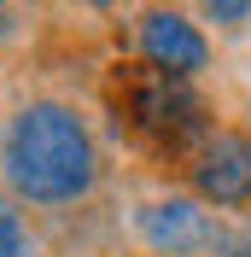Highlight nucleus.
<instances>
[{
    "label": "nucleus",
    "instance_id": "f257e3e1",
    "mask_svg": "<svg viewBox=\"0 0 251 257\" xmlns=\"http://www.w3.org/2000/svg\"><path fill=\"white\" fill-rule=\"evenodd\" d=\"M0 176L30 205H76L99 181V146L64 99H30L0 135Z\"/></svg>",
    "mask_w": 251,
    "mask_h": 257
},
{
    "label": "nucleus",
    "instance_id": "f03ea898",
    "mask_svg": "<svg viewBox=\"0 0 251 257\" xmlns=\"http://www.w3.org/2000/svg\"><path fill=\"white\" fill-rule=\"evenodd\" d=\"M135 228L141 240L152 245L158 257H199L216 245L222 222L204 210V199H187V193H170V199H146L135 210Z\"/></svg>",
    "mask_w": 251,
    "mask_h": 257
},
{
    "label": "nucleus",
    "instance_id": "7ed1b4c3",
    "mask_svg": "<svg viewBox=\"0 0 251 257\" xmlns=\"http://www.w3.org/2000/svg\"><path fill=\"white\" fill-rule=\"evenodd\" d=\"M193 193L216 210H245L251 205V135L245 128L204 135L199 158H193Z\"/></svg>",
    "mask_w": 251,
    "mask_h": 257
},
{
    "label": "nucleus",
    "instance_id": "20e7f679",
    "mask_svg": "<svg viewBox=\"0 0 251 257\" xmlns=\"http://www.w3.org/2000/svg\"><path fill=\"white\" fill-rule=\"evenodd\" d=\"M135 41H141L146 70H158V76H175V82L199 76L204 64H210V41H204V30L193 24L187 12H164V6L141 12V30H135Z\"/></svg>",
    "mask_w": 251,
    "mask_h": 257
},
{
    "label": "nucleus",
    "instance_id": "39448f33",
    "mask_svg": "<svg viewBox=\"0 0 251 257\" xmlns=\"http://www.w3.org/2000/svg\"><path fill=\"white\" fill-rule=\"evenodd\" d=\"M199 117H204V105L187 94V82H175V76H141L135 82V94H129V123L135 128H146V135H158V141H181V128L187 135H199Z\"/></svg>",
    "mask_w": 251,
    "mask_h": 257
},
{
    "label": "nucleus",
    "instance_id": "423d86ee",
    "mask_svg": "<svg viewBox=\"0 0 251 257\" xmlns=\"http://www.w3.org/2000/svg\"><path fill=\"white\" fill-rule=\"evenodd\" d=\"M0 257H35V234L12 199H0Z\"/></svg>",
    "mask_w": 251,
    "mask_h": 257
},
{
    "label": "nucleus",
    "instance_id": "0eeeda50",
    "mask_svg": "<svg viewBox=\"0 0 251 257\" xmlns=\"http://www.w3.org/2000/svg\"><path fill=\"white\" fill-rule=\"evenodd\" d=\"M204 18H210V24H245L251 6H245V0H210V6H204Z\"/></svg>",
    "mask_w": 251,
    "mask_h": 257
},
{
    "label": "nucleus",
    "instance_id": "6e6552de",
    "mask_svg": "<svg viewBox=\"0 0 251 257\" xmlns=\"http://www.w3.org/2000/svg\"><path fill=\"white\" fill-rule=\"evenodd\" d=\"M6 35H12V12H6V6H0V41H6Z\"/></svg>",
    "mask_w": 251,
    "mask_h": 257
}]
</instances>
